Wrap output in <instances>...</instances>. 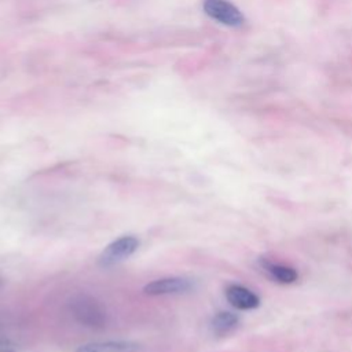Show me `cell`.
<instances>
[{
    "instance_id": "obj_2",
    "label": "cell",
    "mask_w": 352,
    "mask_h": 352,
    "mask_svg": "<svg viewBox=\"0 0 352 352\" xmlns=\"http://www.w3.org/2000/svg\"><path fill=\"white\" fill-rule=\"evenodd\" d=\"M139 248V239L133 235H124L110 242L99 254L98 264L103 268L113 267L131 257Z\"/></svg>"
},
{
    "instance_id": "obj_8",
    "label": "cell",
    "mask_w": 352,
    "mask_h": 352,
    "mask_svg": "<svg viewBox=\"0 0 352 352\" xmlns=\"http://www.w3.org/2000/svg\"><path fill=\"white\" fill-rule=\"evenodd\" d=\"M239 324V318L234 312L230 311H220L217 312L210 322L212 331L216 336H227L232 333Z\"/></svg>"
},
{
    "instance_id": "obj_3",
    "label": "cell",
    "mask_w": 352,
    "mask_h": 352,
    "mask_svg": "<svg viewBox=\"0 0 352 352\" xmlns=\"http://www.w3.org/2000/svg\"><path fill=\"white\" fill-rule=\"evenodd\" d=\"M202 8L209 18L221 25L239 28L245 23L242 11L228 0H202Z\"/></svg>"
},
{
    "instance_id": "obj_6",
    "label": "cell",
    "mask_w": 352,
    "mask_h": 352,
    "mask_svg": "<svg viewBox=\"0 0 352 352\" xmlns=\"http://www.w3.org/2000/svg\"><path fill=\"white\" fill-rule=\"evenodd\" d=\"M140 345L133 341H96L77 348L76 352H139Z\"/></svg>"
},
{
    "instance_id": "obj_1",
    "label": "cell",
    "mask_w": 352,
    "mask_h": 352,
    "mask_svg": "<svg viewBox=\"0 0 352 352\" xmlns=\"http://www.w3.org/2000/svg\"><path fill=\"white\" fill-rule=\"evenodd\" d=\"M70 312L73 318L82 326L91 329H102L106 324V309L94 297L78 294L72 298Z\"/></svg>"
},
{
    "instance_id": "obj_7",
    "label": "cell",
    "mask_w": 352,
    "mask_h": 352,
    "mask_svg": "<svg viewBox=\"0 0 352 352\" xmlns=\"http://www.w3.org/2000/svg\"><path fill=\"white\" fill-rule=\"evenodd\" d=\"M260 265L267 272V275L270 278H272L274 280H276L278 283L290 285V283H294L298 278L297 271L290 265H285V264H280V263H274V261H270L267 258H261Z\"/></svg>"
},
{
    "instance_id": "obj_4",
    "label": "cell",
    "mask_w": 352,
    "mask_h": 352,
    "mask_svg": "<svg viewBox=\"0 0 352 352\" xmlns=\"http://www.w3.org/2000/svg\"><path fill=\"white\" fill-rule=\"evenodd\" d=\"M194 287L192 282L187 278L169 276L155 279L147 283L143 292L148 296H168V294H183L190 292Z\"/></svg>"
},
{
    "instance_id": "obj_5",
    "label": "cell",
    "mask_w": 352,
    "mask_h": 352,
    "mask_svg": "<svg viewBox=\"0 0 352 352\" xmlns=\"http://www.w3.org/2000/svg\"><path fill=\"white\" fill-rule=\"evenodd\" d=\"M226 298L234 308L242 309V311L254 309L260 305L258 296L250 289L238 283H231L227 286Z\"/></svg>"
}]
</instances>
